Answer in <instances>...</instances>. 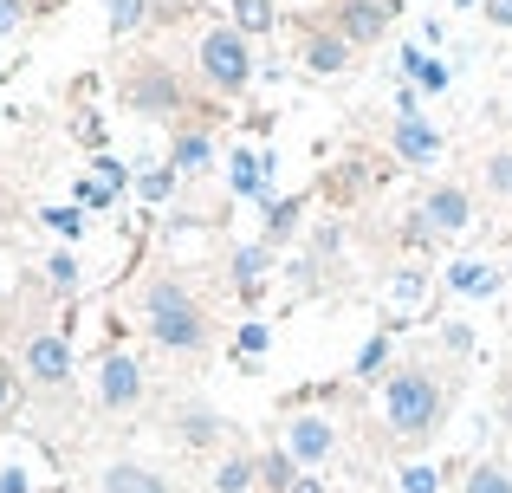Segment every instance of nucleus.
<instances>
[{"label":"nucleus","instance_id":"79ce46f5","mask_svg":"<svg viewBox=\"0 0 512 493\" xmlns=\"http://www.w3.org/2000/svg\"><path fill=\"white\" fill-rule=\"evenodd\" d=\"M7 396H13V357L0 351V409H7Z\"/></svg>","mask_w":512,"mask_h":493},{"label":"nucleus","instance_id":"a211bd4d","mask_svg":"<svg viewBox=\"0 0 512 493\" xmlns=\"http://www.w3.org/2000/svg\"><path fill=\"white\" fill-rule=\"evenodd\" d=\"M305 202H312V195H273V202L260 208V247H286L292 234H299V221H305Z\"/></svg>","mask_w":512,"mask_h":493},{"label":"nucleus","instance_id":"c85d7f7f","mask_svg":"<svg viewBox=\"0 0 512 493\" xmlns=\"http://www.w3.org/2000/svg\"><path fill=\"white\" fill-rule=\"evenodd\" d=\"M480 182H487L493 202H506V208H512V150H493L487 163H480Z\"/></svg>","mask_w":512,"mask_h":493},{"label":"nucleus","instance_id":"c756f323","mask_svg":"<svg viewBox=\"0 0 512 493\" xmlns=\"http://www.w3.org/2000/svg\"><path fill=\"white\" fill-rule=\"evenodd\" d=\"M422 299H428V266H402L396 273V305L402 312H422Z\"/></svg>","mask_w":512,"mask_h":493},{"label":"nucleus","instance_id":"4c0bfd02","mask_svg":"<svg viewBox=\"0 0 512 493\" xmlns=\"http://www.w3.org/2000/svg\"><path fill=\"white\" fill-rule=\"evenodd\" d=\"M396 117H422V91H415L409 78L396 85Z\"/></svg>","mask_w":512,"mask_h":493},{"label":"nucleus","instance_id":"b1692460","mask_svg":"<svg viewBox=\"0 0 512 493\" xmlns=\"http://www.w3.org/2000/svg\"><path fill=\"white\" fill-rule=\"evenodd\" d=\"M266 266H273V247H234V286H240V299H260V279H266Z\"/></svg>","mask_w":512,"mask_h":493},{"label":"nucleus","instance_id":"f8f14e48","mask_svg":"<svg viewBox=\"0 0 512 493\" xmlns=\"http://www.w3.org/2000/svg\"><path fill=\"white\" fill-rule=\"evenodd\" d=\"M286 455L299 461V468H325V461L338 455V429H331V416L299 409V416L286 422Z\"/></svg>","mask_w":512,"mask_h":493},{"label":"nucleus","instance_id":"cd10ccee","mask_svg":"<svg viewBox=\"0 0 512 493\" xmlns=\"http://www.w3.org/2000/svg\"><path fill=\"white\" fill-rule=\"evenodd\" d=\"M234 26L247 39H260V33H273L279 26V13H273V0H234Z\"/></svg>","mask_w":512,"mask_h":493},{"label":"nucleus","instance_id":"4be33fe9","mask_svg":"<svg viewBox=\"0 0 512 493\" xmlns=\"http://www.w3.org/2000/svg\"><path fill=\"white\" fill-rule=\"evenodd\" d=\"M214 493H260V455L234 448V455L214 468Z\"/></svg>","mask_w":512,"mask_h":493},{"label":"nucleus","instance_id":"9d476101","mask_svg":"<svg viewBox=\"0 0 512 493\" xmlns=\"http://www.w3.org/2000/svg\"><path fill=\"white\" fill-rule=\"evenodd\" d=\"M376 182H383V169H376L370 156H344V163L318 169V202H331V208H357V202H370Z\"/></svg>","mask_w":512,"mask_h":493},{"label":"nucleus","instance_id":"7c9ffc66","mask_svg":"<svg viewBox=\"0 0 512 493\" xmlns=\"http://www.w3.org/2000/svg\"><path fill=\"white\" fill-rule=\"evenodd\" d=\"M175 182H182V176H175V163H163V169H143V176H137V202H169V195H175Z\"/></svg>","mask_w":512,"mask_h":493},{"label":"nucleus","instance_id":"ddd939ff","mask_svg":"<svg viewBox=\"0 0 512 493\" xmlns=\"http://www.w3.org/2000/svg\"><path fill=\"white\" fill-rule=\"evenodd\" d=\"M124 189H130V169L117 163L111 150H98V156H91V176H78L72 202H78V208H91V215H104V208L124 202Z\"/></svg>","mask_w":512,"mask_h":493},{"label":"nucleus","instance_id":"c9c22d12","mask_svg":"<svg viewBox=\"0 0 512 493\" xmlns=\"http://www.w3.org/2000/svg\"><path fill=\"white\" fill-rule=\"evenodd\" d=\"M441 351H448V357H474V325H461V318L441 325Z\"/></svg>","mask_w":512,"mask_h":493},{"label":"nucleus","instance_id":"393cba45","mask_svg":"<svg viewBox=\"0 0 512 493\" xmlns=\"http://www.w3.org/2000/svg\"><path fill=\"white\" fill-rule=\"evenodd\" d=\"M273 351V325H260V318H247V325L234 331V364L240 370H260V357Z\"/></svg>","mask_w":512,"mask_h":493},{"label":"nucleus","instance_id":"a19ab883","mask_svg":"<svg viewBox=\"0 0 512 493\" xmlns=\"http://www.w3.org/2000/svg\"><path fill=\"white\" fill-rule=\"evenodd\" d=\"M480 7H487L493 26H506V33H512V0H480Z\"/></svg>","mask_w":512,"mask_h":493},{"label":"nucleus","instance_id":"423d86ee","mask_svg":"<svg viewBox=\"0 0 512 493\" xmlns=\"http://www.w3.org/2000/svg\"><path fill=\"white\" fill-rule=\"evenodd\" d=\"M292 279H299V292H338L344 286V228H338V221H325V228L305 241Z\"/></svg>","mask_w":512,"mask_h":493},{"label":"nucleus","instance_id":"1a4fd4ad","mask_svg":"<svg viewBox=\"0 0 512 493\" xmlns=\"http://www.w3.org/2000/svg\"><path fill=\"white\" fill-rule=\"evenodd\" d=\"M396 7H402V0H331L325 26H338L350 46H376V39L396 26Z\"/></svg>","mask_w":512,"mask_h":493},{"label":"nucleus","instance_id":"f704fd0d","mask_svg":"<svg viewBox=\"0 0 512 493\" xmlns=\"http://www.w3.org/2000/svg\"><path fill=\"white\" fill-rule=\"evenodd\" d=\"M46 228L59 234V241H78V234H85V208H78V202H65V208H46Z\"/></svg>","mask_w":512,"mask_h":493},{"label":"nucleus","instance_id":"5701e85b","mask_svg":"<svg viewBox=\"0 0 512 493\" xmlns=\"http://www.w3.org/2000/svg\"><path fill=\"white\" fill-rule=\"evenodd\" d=\"M389 331H370V338H363V351L350 357V383H383L389 377Z\"/></svg>","mask_w":512,"mask_h":493},{"label":"nucleus","instance_id":"c03bdc74","mask_svg":"<svg viewBox=\"0 0 512 493\" xmlns=\"http://www.w3.org/2000/svg\"><path fill=\"white\" fill-rule=\"evenodd\" d=\"M39 7H65V0H39Z\"/></svg>","mask_w":512,"mask_h":493},{"label":"nucleus","instance_id":"7ed1b4c3","mask_svg":"<svg viewBox=\"0 0 512 493\" xmlns=\"http://www.w3.org/2000/svg\"><path fill=\"white\" fill-rule=\"evenodd\" d=\"M117 98H124V111L137 117H156V124L182 130V124H221V104H214L208 85H188V72L163 52H143V59H130L124 72H117Z\"/></svg>","mask_w":512,"mask_h":493},{"label":"nucleus","instance_id":"2eb2a0df","mask_svg":"<svg viewBox=\"0 0 512 493\" xmlns=\"http://www.w3.org/2000/svg\"><path fill=\"white\" fill-rule=\"evenodd\" d=\"M227 182L240 202H273V150H234L227 156Z\"/></svg>","mask_w":512,"mask_h":493},{"label":"nucleus","instance_id":"f3484780","mask_svg":"<svg viewBox=\"0 0 512 493\" xmlns=\"http://www.w3.org/2000/svg\"><path fill=\"white\" fill-rule=\"evenodd\" d=\"M169 163H175V176H201V169L214 163V130L208 124L169 130Z\"/></svg>","mask_w":512,"mask_h":493},{"label":"nucleus","instance_id":"473e14b6","mask_svg":"<svg viewBox=\"0 0 512 493\" xmlns=\"http://www.w3.org/2000/svg\"><path fill=\"white\" fill-rule=\"evenodd\" d=\"M46 286L59 292V299H72L78 292V253H52L46 260Z\"/></svg>","mask_w":512,"mask_h":493},{"label":"nucleus","instance_id":"0eeeda50","mask_svg":"<svg viewBox=\"0 0 512 493\" xmlns=\"http://www.w3.org/2000/svg\"><path fill=\"white\" fill-rule=\"evenodd\" d=\"M350 59H357V46L338 33V26H325V13H305L299 20V65L312 78H338L350 72Z\"/></svg>","mask_w":512,"mask_h":493},{"label":"nucleus","instance_id":"aec40b11","mask_svg":"<svg viewBox=\"0 0 512 493\" xmlns=\"http://www.w3.org/2000/svg\"><path fill=\"white\" fill-rule=\"evenodd\" d=\"M500 266H487V260H454L448 266V292L454 299H493V292H500Z\"/></svg>","mask_w":512,"mask_h":493},{"label":"nucleus","instance_id":"ea45409f","mask_svg":"<svg viewBox=\"0 0 512 493\" xmlns=\"http://www.w3.org/2000/svg\"><path fill=\"white\" fill-rule=\"evenodd\" d=\"M20 20H26V0H0V39L20 33Z\"/></svg>","mask_w":512,"mask_h":493},{"label":"nucleus","instance_id":"e433bc0d","mask_svg":"<svg viewBox=\"0 0 512 493\" xmlns=\"http://www.w3.org/2000/svg\"><path fill=\"white\" fill-rule=\"evenodd\" d=\"M396 481H402V493H435L441 487V468H415V461H409Z\"/></svg>","mask_w":512,"mask_h":493},{"label":"nucleus","instance_id":"72a5a7b5","mask_svg":"<svg viewBox=\"0 0 512 493\" xmlns=\"http://www.w3.org/2000/svg\"><path fill=\"white\" fill-rule=\"evenodd\" d=\"M188 13H195V0H143V26H156V33L175 26V20H188Z\"/></svg>","mask_w":512,"mask_h":493},{"label":"nucleus","instance_id":"6e6552de","mask_svg":"<svg viewBox=\"0 0 512 493\" xmlns=\"http://www.w3.org/2000/svg\"><path fill=\"white\" fill-rule=\"evenodd\" d=\"M98 403L111 409V416H130V409L143 403V364L124 344H104V357H98Z\"/></svg>","mask_w":512,"mask_h":493},{"label":"nucleus","instance_id":"4468645a","mask_svg":"<svg viewBox=\"0 0 512 493\" xmlns=\"http://www.w3.org/2000/svg\"><path fill=\"white\" fill-rule=\"evenodd\" d=\"M169 435L182 448H214L227 435V422L214 416V403H201V396H182V403L169 409Z\"/></svg>","mask_w":512,"mask_h":493},{"label":"nucleus","instance_id":"dca6fc26","mask_svg":"<svg viewBox=\"0 0 512 493\" xmlns=\"http://www.w3.org/2000/svg\"><path fill=\"white\" fill-rule=\"evenodd\" d=\"M389 150H396L409 169H428V163H441V130L428 124V117H396V130H389Z\"/></svg>","mask_w":512,"mask_h":493},{"label":"nucleus","instance_id":"f257e3e1","mask_svg":"<svg viewBox=\"0 0 512 493\" xmlns=\"http://www.w3.org/2000/svg\"><path fill=\"white\" fill-rule=\"evenodd\" d=\"M137 325L150 331V344L175 364H208L214 357V312L201 299V286L188 273H169L156 266L137 286Z\"/></svg>","mask_w":512,"mask_h":493},{"label":"nucleus","instance_id":"58836bf2","mask_svg":"<svg viewBox=\"0 0 512 493\" xmlns=\"http://www.w3.org/2000/svg\"><path fill=\"white\" fill-rule=\"evenodd\" d=\"M0 493H33V481H26L20 461H7V468H0Z\"/></svg>","mask_w":512,"mask_h":493},{"label":"nucleus","instance_id":"39448f33","mask_svg":"<svg viewBox=\"0 0 512 493\" xmlns=\"http://www.w3.org/2000/svg\"><path fill=\"white\" fill-rule=\"evenodd\" d=\"M195 72L201 85L214 91V98H240V91L253 85V46L240 26H208L195 46Z\"/></svg>","mask_w":512,"mask_h":493},{"label":"nucleus","instance_id":"37998d69","mask_svg":"<svg viewBox=\"0 0 512 493\" xmlns=\"http://www.w3.org/2000/svg\"><path fill=\"white\" fill-rule=\"evenodd\" d=\"M292 493H325V487H318V481H312V474H299V487H292Z\"/></svg>","mask_w":512,"mask_h":493},{"label":"nucleus","instance_id":"f03ea898","mask_svg":"<svg viewBox=\"0 0 512 493\" xmlns=\"http://www.w3.org/2000/svg\"><path fill=\"white\" fill-rule=\"evenodd\" d=\"M448 403H454V370L441 364V357H402L396 370L383 377V429L389 442L402 448H422L441 435V422H448Z\"/></svg>","mask_w":512,"mask_h":493},{"label":"nucleus","instance_id":"9b49d317","mask_svg":"<svg viewBox=\"0 0 512 493\" xmlns=\"http://www.w3.org/2000/svg\"><path fill=\"white\" fill-rule=\"evenodd\" d=\"M415 215H422V228L435 234V241H454V234L474 221V195H467L461 182H441V189H428L422 202H415Z\"/></svg>","mask_w":512,"mask_h":493},{"label":"nucleus","instance_id":"20e7f679","mask_svg":"<svg viewBox=\"0 0 512 493\" xmlns=\"http://www.w3.org/2000/svg\"><path fill=\"white\" fill-rule=\"evenodd\" d=\"M20 383L33 390V403L39 409H72V344H65V331H52V325H39V318H26V331H20Z\"/></svg>","mask_w":512,"mask_h":493},{"label":"nucleus","instance_id":"bb28decb","mask_svg":"<svg viewBox=\"0 0 512 493\" xmlns=\"http://www.w3.org/2000/svg\"><path fill=\"white\" fill-rule=\"evenodd\" d=\"M461 493H512V468L506 461H474V468H467V481H461Z\"/></svg>","mask_w":512,"mask_h":493},{"label":"nucleus","instance_id":"2f4dec72","mask_svg":"<svg viewBox=\"0 0 512 493\" xmlns=\"http://www.w3.org/2000/svg\"><path fill=\"white\" fill-rule=\"evenodd\" d=\"M104 26H111V39L137 33L143 26V0H104Z\"/></svg>","mask_w":512,"mask_h":493},{"label":"nucleus","instance_id":"49530a36","mask_svg":"<svg viewBox=\"0 0 512 493\" xmlns=\"http://www.w3.org/2000/svg\"><path fill=\"white\" fill-rule=\"evenodd\" d=\"M506 117H512V104H506Z\"/></svg>","mask_w":512,"mask_h":493},{"label":"nucleus","instance_id":"6ab92c4d","mask_svg":"<svg viewBox=\"0 0 512 493\" xmlns=\"http://www.w3.org/2000/svg\"><path fill=\"white\" fill-rule=\"evenodd\" d=\"M402 78H409L422 98H441V91L454 85V65H441L435 52H422V46H402Z\"/></svg>","mask_w":512,"mask_h":493},{"label":"nucleus","instance_id":"a18cd8bd","mask_svg":"<svg viewBox=\"0 0 512 493\" xmlns=\"http://www.w3.org/2000/svg\"><path fill=\"white\" fill-rule=\"evenodd\" d=\"M506 279H512V260H506Z\"/></svg>","mask_w":512,"mask_h":493},{"label":"nucleus","instance_id":"a878e982","mask_svg":"<svg viewBox=\"0 0 512 493\" xmlns=\"http://www.w3.org/2000/svg\"><path fill=\"white\" fill-rule=\"evenodd\" d=\"M299 474H305V468L286 455V448L260 455V493H292V487H299Z\"/></svg>","mask_w":512,"mask_h":493},{"label":"nucleus","instance_id":"412c9836","mask_svg":"<svg viewBox=\"0 0 512 493\" xmlns=\"http://www.w3.org/2000/svg\"><path fill=\"white\" fill-rule=\"evenodd\" d=\"M98 493H169V481L150 468V461H111L104 481H98Z\"/></svg>","mask_w":512,"mask_h":493}]
</instances>
